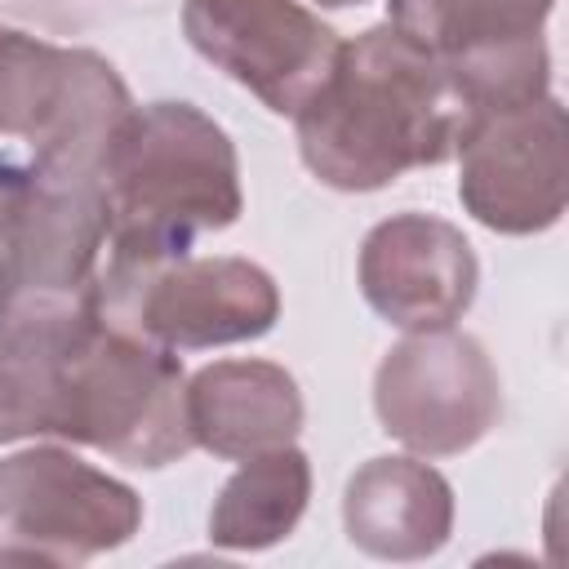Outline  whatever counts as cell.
Returning <instances> with one entry per match:
<instances>
[{
    "mask_svg": "<svg viewBox=\"0 0 569 569\" xmlns=\"http://www.w3.org/2000/svg\"><path fill=\"white\" fill-rule=\"evenodd\" d=\"M556 0H440L422 27L467 102V116L520 107L551 93L542 27Z\"/></svg>",
    "mask_w": 569,
    "mask_h": 569,
    "instance_id": "cell-11",
    "label": "cell"
},
{
    "mask_svg": "<svg viewBox=\"0 0 569 569\" xmlns=\"http://www.w3.org/2000/svg\"><path fill=\"white\" fill-rule=\"evenodd\" d=\"M98 200L111 262L182 258L244 209L236 142L191 102L133 107L107 147Z\"/></svg>",
    "mask_w": 569,
    "mask_h": 569,
    "instance_id": "cell-3",
    "label": "cell"
},
{
    "mask_svg": "<svg viewBox=\"0 0 569 569\" xmlns=\"http://www.w3.org/2000/svg\"><path fill=\"white\" fill-rule=\"evenodd\" d=\"M129 111V84L102 53L62 49L0 22V133L31 142L40 178L98 187Z\"/></svg>",
    "mask_w": 569,
    "mask_h": 569,
    "instance_id": "cell-4",
    "label": "cell"
},
{
    "mask_svg": "<svg viewBox=\"0 0 569 569\" xmlns=\"http://www.w3.org/2000/svg\"><path fill=\"white\" fill-rule=\"evenodd\" d=\"M436 4L440 0H387V22L400 27V31H409V36H422V27H427V18H431Z\"/></svg>",
    "mask_w": 569,
    "mask_h": 569,
    "instance_id": "cell-17",
    "label": "cell"
},
{
    "mask_svg": "<svg viewBox=\"0 0 569 569\" xmlns=\"http://www.w3.org/2000/svg\"><path fill=\"white\" fill-rule=\"evenodd\" d=\"M373 409L391 440L418 458H453L480 445L502 413V382L471 333L418 329L373 373Z\"/></svg>",
    "mask_w": 569,
    "mask_h": 569,
    "instance_id": "cell-7",
    "label": "cell"
},
{
    "mask_svg": "<svg viewBox=\"0 0 569 569\" xmlns=\"http://www.w3.org/2000/svg\"><path fill=\"white\" fill-rule=\"evenodd\" d=\"M316 4H325V9H351V4H365V0H316Z\"/></svg>",
    "mask_w": 569,
    "mask_h": 569,
    "instance_id": "cell-18",
    "label": "cell"
},
{
    "mask_svg": "<svg viewBox=\"0 0 569 569\" xmlns=\"http://www.w3.org/2000/svg\"><path fill=\"white\" fill-rule=\"evenodd\" d=\"M458 200L498 236L551 231L569 200L565 107L542 93L520 107L476 111L458 138Z\"/></svg>",
    "mask_w": 569,
    "mask_h": 569,
    "instance_id": "cell-8",
    "label": "cell"
},
{
    "mask_svg": "<svg viewBox=\"0 0 569 569\" xmlns=\"http://www.w3.org/2000/svg\"><path fill=\"white\" fill-rule=\"evenodd\" d=\"M187 373L98 307L0 333V445L67 440L129 467L187 458Z\"/></svg>",
    "mask_w": 569,
    "mask_h": 569,
    "instance_id": "cell-1",
    "label": "cell"
},
{
    "mask_svg": "<svg viewBox=\"0 0 569 569\" xmlns=\"http://www.w3.org/2000/svg\"><path fill=\"white\" fill-rule=\"evenodd\" d=\"M360 293L396 329H449L467 316L480 262L467 236L436 213H391L360 244Z\"/></svg>",
    "mask_w": 569,
    "mask_h": 569,
    "instance_id": "cell-12",
    "label": "cell"
},
{
    "mask_svg": "<svg viewBox=\"0 0 569 569\" xmlns=\"http://www.w3.org/2000/svg\"><path fill=\"white\" fill-rule=\"evenodd\" d=\"M342 525L373 560H427L453 533V485L422 458H369L347 480Z\"/></svg>",
    "mask_w": 569,
    "mask_h": 569,
    "instance_id": "cell-14",
    "label": "cell"
},
{
    "mask_svg": "<svg viewBox=\"0 0 569 569\" xmlns=\"http://www.w3.org/2000/svg\"><path fill=\"white\" fill-rule=\"evenodd\" d=\"M27 191H31V169L0 164V271H4V253H9V240H13V227H18Z\"/></svg>",
    "mask_w": 569,
    "mask_h": 569,
    "instance_id": "cell-16",
    "label": "cell"
},
{
    "mask_svg": "<svg viewBox=\"0 0 569 569\" xmlns=\"http://www.w3.org/2000/svg\"><path fill=\"white\" fill-rule=\"evenodd\" d=\"M138 529L142 498L71 449L0 458V565H84Z\"/></svg>",
    "mask_w": 569,
    "mask_h": 569,
    "instance_id": "cell-6",
    "label": "cell"
},
{
    "mask_svg": "<svg viewBox=\"0 0 569 569\" xmlns=\"http://www.w3.org/2000/svg\"><path fill=\"white\" fill-rule=\"evenodd\" d=\"M307 498H311V462L302 449L280 445L253 453L218 489L209 511V542L227 551H267L298 529Z\"/></svg>",
    "mask_w": 569,
    "mask_h": 569,
    "instance_id": "cell-15",
    "label": "cell"
},
{
    "mask_svg": "<svg viewBox=\"0 0 569 569\" xmlns=\"http://www.w3.org/2000/svg\"><path fill=\"white\" fill-rule=\"evenodd\" d=\"M467 102L440 53L378 22L342 40L320 89L293 111L302 164L333 191H378L453 160Z\"/></svg>",
    "mask_w": 569,
    "mask_h": 569,
    "instance_id": "cell-2",
    "label": "cell"
},
{
    "mask_svg": "<svg viewBox=\"0 0 569 569\" xmlns=\"http://www.w3.org/2000/svg\"><path fill=\"white\" fill-rule=\"evenodd\" d=\"M182 36L276 116H293L342 49L338 31L298 0H187Z\"/></svg>",
    "mask_w": 569,
    "mask_h": 569,
    "instance_id": "cell-10",
    "label": "cell"
},
{
    "mask_svg": "<svg viewBox=\"0 0 569 569\" xmlns=\"http://www.w3.org/2000/svg\"><path fill=\"white\" fill-rule=\"evenodd\" d=\"M98 311L169 351L253 342L280 320V289L249 258H164L102 262Z\"/></svg>",
    "mask_w": 569,
    "mask_h": 569,
    "instance_id": "cell-5",
    "label": "cell"
},
{
    "mask_svg": "<svg viewBox=\"0 0 569 569\" xmlns=\"http://www.w3.org/2000/svg\"><path fill=\"white\" fill-rule=\"evenodd\" d=\"M182 405L191 445L236 462L293 445L307 418L298 378L276 360H213L187 378Z\"/></svg>",
    "mask_w": 569,
    "mask_h": 569,
    "instance_id": "cell-13",
    "label": "cell"
},
{
    "mask_svg": "<svg viewBox=\"0 0 569 569\" xmlns=\"http://www.w3.org/2000/svg\"><path fill=\"white\" fill-rule=\"evenodd\" d=\"M102 249L107 218L98 187L40 178L31 169V191L0 271V333L93 311Z\"/></svg>",
    "mask_w": 569,
    "mask_h": 569,
    "instance_id": "cell-9",
    "label": "cell"
}]
</instances>
